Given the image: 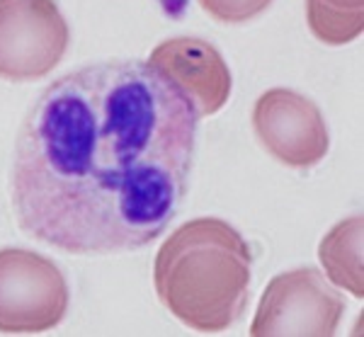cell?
Masks as SVG:
<instances>
[{
  "label": "cell",
  "instance_id": "ba28073f",
  "mask_svg": "<svg viewBox=\"0 0 364 337\" xmlns=\"http://www.w3.org/2000/svg\"><path fill=\"white\" fill-rule=\"evenodd\" d=\"M362 240L364 218L350 216L328 230L318 245V260L326 269V279L355 299L364 296Z\"/></svg>",
  "mask_w": 364,
  "mask_h": 337
},
{
  "label": "cell",
  "instance_id": "8992f818",
  "mask_svg": "<svg viewBox=\"0 0 364 337\" xmlns=\"http://www.w3.org/2000/svg\"><path fill=\"white\" fill-rule=\"evenodd\" d=\"M252 129L272 158L287 168H316L331 149L318 105L289 87H272L252 107Z\"/></svg>",
  "mask_w": 364,
  "mask_h": 337
},
{
  "label": "cell",
  "instance_id": "5b68a950",
  "mask_svg": "<svg viewBox=\"0 0 364 337\" xmlns=\"http://www.w3.org/2000/svg\"><path fill=\"white\" fill-rule=\"evenodd\" d=\"M70 29L56 0H0V80H42L61 63Z\"/></svg>",
  "mask_w": 364,
  "mask_h": 337
},
{
  "label": "cell",
  "instance_id": "30bf717a",
  "mask_svg": "<svg viewBox=\"0 0 364 337\" xmlns=\"http://www.w3.org/2000/svg\"><path fill=\"white\" fill-rule=\"evenodd\" d=\"M207 15L224 25H245L260 17L274 0H199Z\"/></svg>",
  "mask_w": 364,
  "mask_h": 337
},
{
  "label": "cell",
  "instance_id": "3957f363",
  "mask_svg": "<svg viewBox=\"0 0 364 337\" xmlns=\"http://www.w3.org/2000/svg\"><path fill=\"white\" fill-rule=\"evenodd\" d=\"M68 299V282L54 260L25 247L0 250V333H49L66 318Z\"/></svg>",
  "mask_w": 364,
  "mask_h": 337
},
{
  "label": "cell",
  "instance_id": "7a4b0ae2",
  "mask_svg": "<svg viewBox=\"0 0 364 337\" xmlns=\"http://www.w3.org/2000/svg\"><path fill=\"white\" fill-rule=\"evenodd\" d=\"M252 250L238 228L199 216L175 228L154 262L161 304L197 333H224L248 309Z\"/></svg>",
  "mask_w": 364,
  "mask_h": 337
},
{
  "label": "cell",
  "instance_id": "6da1fadb",
  "mask_svg": "<svg viewBox=\"0 0 364 337\" xmlns=\"http://www.w3.org/2000/svg\"><path fill=\"white\" fill-rule=\"evenodd\" d=\"M199 117L149 61L109 58L49 82L17 134V228L66 255H117L166 233L190 189Z\"/></svg>",
  "mask_w": 364,
  "mask_h": 337
},
{
  "label": "cell",
  "instance_id": "52a82bcc",
  "mask_svg": "<svg viewBox=\"0 0 364 337\" xmlns=\"http://www.w3.org/2000/svg\"><path fill=\"white\" fill-rule=\"evenodd\" d=\"M146 61L168 78L195 107L197 117H211L226 107L233 78L221 51L197 37L166 39Z\"/></svg>",
  "mask_w": 364,
  "mask_h": 337
},
{
  "label": "cell",
  "instance_id": "9c48e42d",
  "mask_svg": "<svg viewBox=\"0 0 364 337\" xmlns=\"http://www.w3.org/2000/svg\"><path fill=\"white\" fill-rule=\"evenodd\" d=\"M306 22L323 44H352L364 29V0H306Z\"/></svg>",
  "mask_w": 364,
  "mask_h": 337
},
{
  "label": "cell",
  "instance_id": "277c9868",
  "mask_svg": "<svg viewBox=\"0 0 364 337\" xmlns=\"http://www.w3.org/2000/svg\"><path fill=\"white\" fill-rule=\"evenodd\" d=\"M345 301L326 274L314 267L282 272L265 287L252 318V337L306 335L333 337L343 321Z\"/></svg>",
  "mask_w": 364,
  "mask_h": 337
}]
</instances>
